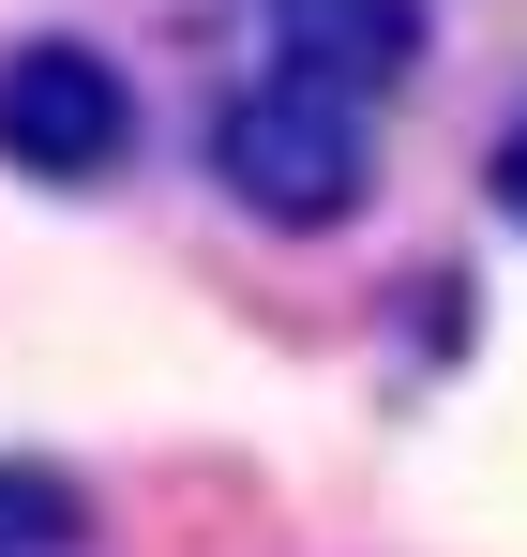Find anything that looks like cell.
I'll return each instance as SVG.
<instances>
[{
	"label": "cell",
	"instance_id": "cell-3",
	"mask_svg": "<svg viewBox=\"0 0 527 557\" xmlns=\"http://www.w3.org/2000/svg\"><path fill=\"white\" fill-rule=\"evenodd\" d=\"M257 30H271V61H302V76H332V91H392V76H422V0H257Z\"/></svg>",
	"mask_w": 527,
	"mask_h": 557
},
{
	"label": "cell",
	"instance_id": "cell-2",
	"mask_svg": "<svg viewBox=\"0 0 527 557\" xmlns=\"http://www.w3.org/2000/svg\"><path fill=\"white\" fill-rule=\"evenodd\" d=\"M0 166L46 182V196L121 182V166H136V76H121L90 30H30V46H0Z\"/></svg>",
	"mask_w": 527,
	"mask_h": 557
},
{
	"label": "cell",
	"instance_id": "cell-5",
	"mask_svg": "<svg viewBox=\"0 0 527 557\" xmlns=\"http://www.w3.org/2000/svg\"><path fill=\"white\" fill-rule=\"evenodd\" d=\"M498 196H513V226H527V121L498 136Z\"/></svg>",
	"mask_w": 527,
	"mask_h": 557
},
{
	"label": "cell",
	"instance_id": "cell-1",
	"mask_svg": "<svg viewBox=\"0 0 527 557\" xmlns=\"http://www.w3.org/2000/svg\"><path fill=\"white\" fill-rule=\"evenodd\" d=\"M211 196L242 226H271V242L347 226L361 196H377V106L332 91V76H302V61L242 76V91L211 106Z\"/></svg>",
	"mask_w": 527,
	"mask_h": 557
},
{
	"label": "cell",
	"instance_id": "cell-4",
	"mask_svg": "<svg viewBox=\"0 0 527 557\" xmlns=\"http://www.w3.org/2000/svg\"><path fill=\"white\" fill-rule=\"evenodd\" d=\"M0 557H90V497L61 467H0Z\"/></svg>",
	"mask_w": 527,
	"mask_h": 557
}]
</instances>
